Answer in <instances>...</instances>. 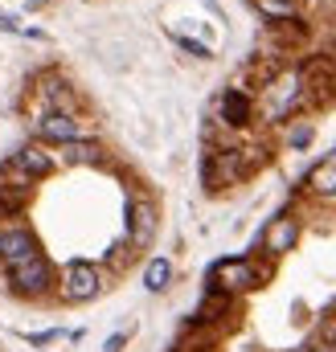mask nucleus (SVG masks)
<instances>
[{
  "label": "nucleus",
  "instance_id": "f257e3e1",
  "mask_svg": "<svg viewBox=\"0 0 336 352\" xmlns=\"http://www.w3.org/2000/svg\"><path fill=\"white\" fill-rule=\"evenodd\" d=\"M262 160H266L262 148H222L201 160V180H205V188H222V184L251 176L254 164H262Z\"/></svg>",
  "mask_w": 336,
  "mask_h": 352
},
{
  "label": "nucleus",
  "instance_id": "f03ea898",
  "mask_svg": "<svg viewBox=\"0 0 336 352\" xmlns=\"http://www.w3.org/2000/svg\"><path fill=\"white\" fill-rule=\"evenodd\" d=\"M98 291H103L98 266L83 263V258L66 263V270H62V299H66V303H86V299H94Z\"/></svg>",
  "mask_w": 336,
  "mask_h": 352
},
{
  "label": "nucleus",
  "instance_id": "7ed1b4c3",
  "mask_svg": "<svg viewBox=\"0 0 336 352\" xmlns=\"http://www.w3.org/2000/svg\"><path fill=\"white\" fill-rule=\"evenodd\" d=\"M209 287H218L226 295L251 291V287H258V270H254L251 258H222V263L209 266Z\"/></svg>",
  "mask_w": 336,
  "mask_h": 352
},
{
  "label": "nucleus",
  "instance_id": "20e7f679",
  "mask_svg": "<svg viewBox=\"0 0 336 352\" xmlns=\"http://www.w3.org/2000/svg\"><path fill=\"white\" fill-rule=\"evenodd\" d=\"M37 254H41V242H37V234H33L29 226H8V230H0V263H4V270L29 263V258H37Z\"/></svg>",
  "mask_w": 336,
  "mask_h": 352
},
{
  "label": "nucleus",
  "instance_id": "39448f33",
  "mask_svg": "<svg viewBox=\"0 0 336 352\" xmlns=\"http://www.w3.org/2000/svg\"><path fill=\"white\" fill-rule=\"evenodd\" d=\"M8 283H12L17 295H45L50 283H54V266H50L45 254H37V258H29V263L12 266V270H8Z\"/></svg>",
  "mask_w": 336,
  "mask_h": 352
},
{
  "label": "nucleus",
  "instance_id": "423d86ee",
  "mask_svg": "<svg viewBox=\"0 0 336 352\" xmlns=\"http://www.w3.org/2000/svg\"><path fill=\"white\" fill-rule=\"evenodd\" d=\"M295 242H300V221L287 217V213H279V217L266 221V230H262V238H258V250H262L266 258H279V254L295 250Z\"/></svg>",
  "mask_w": 336,
  "mask_h": 352
},
{
  "label": "nucleus",
  "instance_id": "0eeeda50",
  "mask_svg": "<svg viewBox=\"0 0 336 352\" xmlns=\"http://www.w3.org/2000/svg\"><path fill=\"white\" fill-rule=\"evenodd\" d=\"M304 98H308V82H304V74H291V78H283V82H271V87H266L271 119H287Z\"/></svg>",
  "mask_w": 336,
  "mask_h": 352
},
{
  "label": "nucleus",
  "instance_id": "6e6552de",
  "mask_svg": "<svg viewBox=\"0 0 336 352\" xmlns=\"http://www.w3.org/2000/svg\"><path fill=\"white\" fill-rule=\"evenodd\" d=\"M37 135L50 140V144H78L83 140V123L66 111H50L41 123H37Z\"/></svg>",
  "mask_w": 336,
  "mask_h": 352
},
{
  "label": "nucleus",
  "instance_id": "1a4fd4ad",
  "mask_svg": "<svg viewBox=\"0 0 336 352\" xmlns=\"http://www.w3.org/2000/svg\"><path fill=\"white\" fill-rule=\"evenodd\" d=\"M156 234V209L148 201H132L127 205V242L132 246H148Z\"/></svg>",
  "mask_w": 336,
  "mask_h": 352
},
{
  "label": "nucleus",
  "instance_id": "9d476101",
  "mask_svg": "<svg viewBox=\"0 0 336 352\" xmlns=\"http://www.w3.org/2000/svg\"><path fill=\"white\" fill-rule=\"evenodd\" d=\"M218 115H222V123H226V127H246V123H251V115H254L251 94H246V90H238V87H230L222 98H218Z\"/></svg>",
  "mask_w": 336,
  "mask_h": 352
},
{
  "label": "nucleus",
  "instance_id": "9b49d317",
  "mask_svg": "<svg viewBox=\"0 0 336 352\" xmlns=\"http://www.w3.org/2000/svg\"><path fill=\"white\" fill-rule=\"evenodd\" d=\"M12 168L21 176H29V180H41V176L54 173V156H50L41 144H25V148H17V156H12Z\"/></svg>",
  "mask_w": 336,
  "mask_h": 352
},
{
  "label": "nucleus",
  "instance_id": "f8f14e48",
  "mask_svg": "<svg viewBox=\"0 0 336 352\" xmlns=\"http://www.w3.org/2000/svg\"><path fill=\"white\" fill-rule=\"evenodd\" d=\"M308 188H312L316 197H324V201L336 197V152H328V156L308 173Z\"/></svg>",
  "mask_w": 336,
  "mask_h": 352
},
{
  "label": "nucleus",
  "instance_id": "ddd939ff",
  "mask_svg": "<svg viewBox=\"0 0 336 352\" xmlns=\"http://www.w3.org/2000/svg\"><path fill=\"white\" fill-rule=\"evenodd\" d=\"M254 8H258L266 21H275V25L300 21V0H254Z\"/></svg>",
  "mask_w": 336,
  "mask_h": 352
},
{
  "label": "nucleus",
  "instance_id": "4468645a",
  "mask_svg": "<svg viewBox=\"0 0 336 352\" xmlns=\"http://www.w3.org/2000/svg\"><path fill=\"white\" fill-rule=\"evenodd\" d=\"M168 283H172V263L168 258H152L144 266V287L148 291H168Z\"/></svg>",
  "mask_w": 336,
  "mask_h": 352
},
{
  "label": "nucleus",
  "instance_id": "2eb2a0df",
  "mask_svg": "<svg viewBox=\"0 0 336 352\" xmlns=\"http://www.w3.org/2000/svg\"><path fill=\"white\" fill-rule=\"evenodd\" d=\"M70 160H78V164H98L103 160V152H98V144H70Z\"/></svg>",
  "mask_w": 336,
  "mask_h": 352
},
{
  "label": "nucleus",
  "instance_id": "dca6fc26",
  "mask_svg": "<svg viewBox=\"0 0 336 352\" xmlns=\"http://www.w3.org/2000/svg\"><path fill=\"white\" fill-rule=\"evenodd\" d=\"M176 45L189 50L193 58H209V45H201V41H193V37H180V33H176Z\"/></svg>",
  "mask_w": 336,
  "mask_h": 352
},
{
  "label": "nucleus",
  "instance_id": "f3484780",
  "mask_svg": "<svg viewBox=\"0 0 336 352\" xmlns=\"http://www.w3.org/2000/svg\"><path fill=\"white\" fill-rule=\"evenodd\" d=\"M308 144H312V127H308V123H300V127L291 131V148H308Z\"/></svg>",
  "mask_w": 336,
  "mask_h": 352
},
{
  "label": "nucleus",
  "instance_id": "a211bd4d",
  "mask_svg": "<svg viewBox=\"0 0 336 352\" xmlns=\"http://www.w3.org/2000/svg\"><path fill=\"white\" fill-rule=\"evenodd\" d=\"M54 336H58V332H33V336H29V340H33V344H50V340H54Z\"/></svg>",
  "mask_w": 336,
  "mask_h": 352
},
{
  "label": "nucleus",
  "instance_id": "6ab92c4d",
  "mask_svg": "<svg viewBox=\"0 0 336 352\" xmlns=\"http://www.w3.org/2000/svg\"><path fill=\"white\" fill-rule=\"evenodd\" d=\"M0 29H8V33H12V29H21V25H17V16H8V12H0Z\"/></svg>",
  "mask_w": 336,
  "mask_h": 352
},
{
  "label": "nucleus",
  "instance_id": "aec40b11",
  "mask_svg": "<svg viewBox=\"0 0 336 352\" xmlns=\"http://www.w3.org/2000/svg\"><path fill=\"white\" fill-rule=\"evenodd\" d=\"M123 340H127L123 332H119V336H111V340H107V352H119V349H123Z\"/></svg>",
  "mask_w": 336,
  "mask_h": 352
},
{
  "label": "nucleus",
  "instance_id": "412c9836",
  "mask_svg": "<svg viewBox=\"0 0 336 352\" xmlns=\"http://www.w3.org/2000/svg\"><path fill=\"white\" fill-rule=\"evenodd\" d=\"M304 352H336V349H328V344H312V349H304Z\"/></svg>",
  "mask_w": 336,
  "mask_h": 352
}]
</instances>
